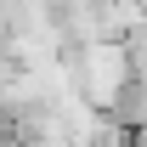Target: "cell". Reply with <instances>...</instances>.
I'll use <instances>...</instances> for the list:
<instances>
[{
	"label": "cell",
	"instance_id": "1",
	"mask_svg": "<svg viewBox=\"0 0 147 147\" xmlns=\"http://www.w3.org/2000/svg\"><path fill=\"white\" fill-rule=\"evenodd\" d=\"M68 79L74 96L96 113H113V102L130 85V51L125 40H91V45H74L68 51Z\"/></svg>",
	"mask_w": 147,
	"mask_h": 147
}]
</instances>
